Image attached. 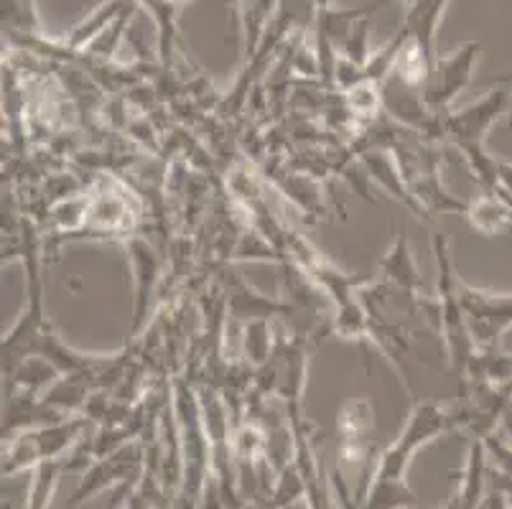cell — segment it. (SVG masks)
Segmentation results:
<instances>
[{
    "instance_id": "obj_11",
    "label": "cell",
    "mask_w": 512,
    "mask_h": 509,
    "mask_svg": "<svg viewBox=\"0 0 512 509\" xmlns=\"http://www.w3.org/2000/svg\"><path fill=\"white\" fill-rule=\"evenodd\" d=\"M497 191L512 199V163L500 161L497 166Z\"/></svg>"
},
{
    "instance_id": "obj_9",
    "label": "cell",
    "mask_w": 512,
    "mask_h": 509,
    "mask_svg": "<svg viewBox=\"0 0 512 509\" xmlns=\"http://www.w3.org/2000/svg\"><path fill=\"white\" fill-rule=\"evenodd\" d=\"M464 217L484 237L502 235L507 227H512V209L502 199L500 191H482L474 202H467Z\"/></svg>"
},
{
    "instance_id": "obj_3",
    "label": "cell",
    "mask_w": 512,
    "mask_h": 509,
    "mask_svg": "<svg viewBox=\"0 0 512 509\" xmlns=\"http://www.w3.org/2000/svg\"><path fill=\"white\" fill-rule=\"evenodd\" d=\"M436 255V268H439V280H436V308H439V336L444 347L449 372L459 380L467 372L469 362L477 354L474 339L469 334L467 319H464L462 298H459V273L451 263L449 240L444 235H434L431 240Z\"/></svg>"
},
{
    "instance_id": "obj_7",
    "label": "cell",
    "mask_w": 512,
    "mask_h": 509,
    "mask_svg": "<svg viewBox=\"0 0 512 509\" xmlns=\"http://www.w3.org/2000/svg\"><path fill=\"white\" fill-rule=\"evenodd\" d=\"M360 161L362 166L367 168L370 179H375L385 191H390V196H395V199L408 209V212L416 214L421 222H428V219H431L426 212H423L421 204L416 202L413 191L408 189L406 179H403V174H400L398 163H395L393 153H390L388 148H360Z\"/></svg>"
},
{
    "instance_id": "obj_1",
    "label": "cell",
    "mask_w": 512,
    "mask_h": 509,
    "mask_svg": "<svg viewBox=\"0 0 512 509\" xmlns=\"http://www.w3.org/2000/svg\"><path fill=\"white\" fill-rule=\"evenodd\" d=\"M21 255L26 273H29V308L23 311L18 324L3 336V377L16 372L23 362L29 359H41V362L51 364L59 375H77V372L90 370L97 357H87V354L72 352L67 344L57 339V334L51 331L49 319L44 311V280H41V247L36 240L31 224L26 222V235H21Z\"/></svg>"
},
{
    "instance_id": "obj_5",
    "label": "cell",
    "mask_w": 512,
    "mask_h": 509,
    "mask_svg": "<svg viewBox=\"0 0 512 509\" xmlns=\"http://www.w3.org/2000/svg\"><path fill=\"white\" fill-rule=\"evenodd\" d=\"M464 319L477 352H500L502 334L512 326V293H490L459 280Z\"/></svg>"
},
{
    "instance_id": "obj_2",
    "label": "cell",
    "mask_w": 512,
    "mask_h": 509,
    "mask_svg": "<svg viewBox=\"0 0 512 509\" xmlns=\"http://www.w3.org/2000/svg\"><path fill=\"white\" fill-rule=\"evenodd\" d=\"M510 102V90L487 92L479 102L464 110H449L439 118V143H449L462 153L472 179L482 191H497V161L487 153L484 138Z\"/></svg>"
},
{
    "instance_id": "obj_8",
    "label": "cell",
    "mask_w": 512,
    "mask_h": 509,
    "mask_svg": "<svg viewBox=\"0 0 512 509\" xmlns=\"http://www.w3.org/2000/svg\"><path fill=\"white\" fill-rule=\"evenodd\" d=\"M377 280L390 286L393 291L408 293V296H423V280L421 273L416 268V260H413L411 245H408L406 230L400 227L398 237L390 245V250L385 252L383 260H380V273H377Z\"/></svg>"
},
{
    "instance_id": "obj_6",
    "label": "cell",
    "mask_w": 512,
    "mask_h": 509,
    "mask_svg": "<svg viewBox=\"0 0 512 509\" xmlns=\"http://www.w3.org/2000/svg\"><path fill=\"white\" fill-rule=\"evenodd\" d=\"M477 56L479 44L477 41H469V44H464L456 54L436 59L434 72H431L426 84L418 90L421 102L434 118H441L444 112H449L451 102L462 95V90H467L469 82H472Z\"/></svg>"
},
{
    "instance_id": "obj_4",
    "label": "cell",
    "mask_w": 512,
    "mask_h": 509,
    "mask_svg": "<svg viewBox=\"0 0 512 509\" xmlns=\"http://www.w3.org/2000/svg\"><path fill=\"white\" fill-rule=\"evenodd\" d=\"M138 214L130 202V191L118 179H100L85 196L79 209V222L72 237H136Z\"/></svg>"
},
{
    "instance_id": "obj_10",
    "label": "cell",
    "mask_w": 512,
    "mask_h": 509,
    "mask_svg": "<svg viewBox=\"0 0 512 509\" xmlns=\"http://www.w3.org/2000/svg\"><path fill=\"white\" fill-rule=\"evenodd\" d=\"M130 255H133V268L138 273V298H136V321H133V331L141 329L146 324L148 316V303H151L153 286L158 280V258L156 252L151 250L148 242L141 237H130Z\"/></svg>"
}]
</instances>
